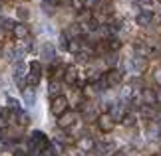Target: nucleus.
<instances>
[{"instance_id": "5", "label": "nucleus", "mask_w": 161, "mask_h": 156, "mask_svg": "<svg viewBox=\"0 0 161 156\" xmlns=\"http://www.w3.org/2000/svg\"><path fill=\"white\" fill-rule=\"evenodd\" d=\"M141 103L145 105V107H151V105L157 103V95L153 89H143L141 91Z\"/></svg>"}, {"instance_id": "6", "label": "nucleus", "mask_w": 161, "mask_h": 156, "mask_svg": "<svg viewBox=\"0 0 161 156\" xmlns=\"http://www.w3.org/2000/svg\"><path fill=\"white\" fill-rule=\"evenodd\" d=\"M74 121H76V115H74L72 111H66V113L60 117L58 124H60L62 128H68V127H72V124H74Z\"/></svg>"}, {"instance_id": "26", "label": "nucleus", "mask_w": 161, "mask_h": 156, "mask_svg": "<svg viewBox=\"0 0 161 156\" xmlns=\"http://www.w3.org/2000/svg\"><path fill=\"white\" fill-rule=\"evenodd\" d=\"M0 6H2V4H0Z\"/></svg>"}, {"instance_id": "19", "label": "nucleus", "mask_w": 161, "mask_h": 156, "mask_svg": "<svg viewBox=\"0 0 161 156\" xmlns=\"http://www.w3.org/2000/svg\"><path fill=\"white\" fill-rule=\"evenodd\" d=\"M18 16H20L22 20H26V18H28V10L26 8H18Z\"/></svg>"}, {"instance_id": "23", "label": "nucleus", "mask_w": 161, "mask_h": 156, "mask_svg": "<svg viewBox=\"0 0 161 156\" xmlns=\"http://www.w3.org/2000/svg\"><path fill=\"white\" fill-rule=\"evenodd\" d=\"M114 156H125V154H123V152H115Z\"/></svg>"}, {"instance_id": "22", "label": "nucleus", "mask_w": 161, "mask_h": 156, "mask_svg": "<svg viewBox=\"0 0 161 156\" xmlns=\"http://www.w3.org/2000/svg\"><path fill=\"white\" fill-rule=\"evenodd\" d=\"M155 81L161 85V71H155Z\"/></svg>"}, {"instance_id": "3", "label": "nucleus", "mask_w": 161, "mask_h": 156, "mask_svg": "<svg viewBox=\"0 0 161 156\" xmlns=\"http://www.w3.org/2000/svg\"><path fill=\"white\" fill-rule=\"evenodd\" d=\"M40 75H42V65L40 61H32L30 63V75H28V85H38L40 83Z\"/></svg>"}, {"instance_id": "20", "label": "nucleus", "mask_w": 161, "mask_h": 156, "mask_svg": "<svg viewBox=\"0 0 161 156\" xmlns=\"http://www.w3.org/2000/svg\"><path fill=\"white\" fill-rule=\"evenodd\" d=\"M8 105H10V109H18V101L12 97H8Z\"/></svg>"}, {"instance_id": "27", "label": "nucleus", "mask_w": 161, "mask_h": 156, "mask_svg": "<svg viewBox=\"0 0 161 156\" xmlns=\"http://www.w3.org/2000/svg\"><path fill=\"white\" fill-rule=\"evenodd\" d=\"M159 2H161V0H159Z\"/></svg>"}, {"instance_id": "7", "label": "nucleus", "mask_w": 161, "mask_h": 156, "mask_svg": "<svg viewBox=\"0 0 161 156\" xmlns=\"http://www.w3.org/2000/svg\"><path fill=\"white\" fill-rule=\"evenodd\" d=\"M14 36H16V40H26L30 36V28L26 24H16L14 26Z\"/></svg>"}, {"instance_id": "9", "label": "nucleus", "mask_w": 161, "mask_h": 156, "mask_svg": "<svg viewBox=\"0 0 161 156\" xmlns=\"http://www.w3.org/2000/svg\"><path fill=\"white\" fill-rule=\"evenodd\" d=\"M151 18H153V12L145 10V12H141V14L137 16V24H139V26H147V24L151 22Z\"/></svg>"}, {"instance_id": "2", "label": "nucleus", "mask_w": 161, "mask_h": 156, "mask_svg": "<svg viewBox=\"0 0 161 156\" xmlns=\"http://www.w3.org/2000/svg\"><path fill=\"white\" fill-rule=\"evenodd\" d=\"M50 111L56 115V117H62L68 111V99L64 97V95H56L54 99H52V107H50Z\"/></svg>"}, {"instance_id": "13", "label": "nucleus", "mask_w": 161, "mask_h": 156, "mask_svg": "<svg viewBox=\"0 0 161 156\" xmlns=\"http://www.w3.org/2000/svg\"><path fill=\"white\" fill-rule=\"evenodd\" d=\"M42 58L44 59H54V48L50 46V43H46L44 49H42Z\"/></svg>"}, {"instance_id": "16", "label": "nucleus", "mask_w": 161, "mask_h": 156, "mask_svg": "<svg viewBox=\"0 0 161 156\" xmlns=\"http://www.w3.org/2000/svg\"><path fill=\"white\" fill-rule=\"evenodd\" d=\"M72 6H74V10H84V6H86V0H72Z\"/></svg>"}, {"instance_id": "24", "label": "nucleus", "mask_w": 161, "mask_h": 156, "mask_svg": "<svg viewBox=\"0 0 161 156\" xmlns=\"http://www.w3.org/2000/svg\"><path fill=\"white\" fill-rule=\"evenodd\" d=\"M97 2H100V0H92V4H97Z\"/></svg>"}, {"instance_id": "17", "label": "nucleus", "mask_w": 161, "mask_h": 156, "mask_svg": "<svg viewBox=\"0 0 161 156\" xmlns=\"http://www.w3.org/2000/svg\"><path fill=\"white\" fill-rule=\"evenodd\" d=\"M119 46H121V43L117 42V40H109V43H108V48H109V49H117Z\"/></svg>"}, {"instance_id": "1", "label": "nucleus", "mask_w": 161, "mask_h": 156, "mask_svg": "<svg viewBox=\"0 0 161 156\" xmlns=\"http://www.w3.org/2000/svg\"><path fill=\"white\" fill-rule=\"evenodd\" d=\"M30 150H34V154L48 150V138L44 133H40V130L32 133V136H30Z\"/></svg>"}, {"instance_id": "21", "label": "nucleus", "mask_w": 161, "mask_h": 156, "mask_svg": "<svg viewBox=\"0 0 161 156\" xmlns=\"http://www.w3.org/2000/svg\"><path fill=\"white\" fill-rule=\"evenodd\" d=\"M58 89H60V85H58V83H52V85H50V95H56V93H58Z\"/></svg>"}, {"instance_id": "15", "label": "nucleus", "mask_w": 161, "mask_h": 156, "mask_svg": "<svg viewBox=\"0 0 161 156\" xmlns=\"http://www.w3.org/2000/svg\"><path fill=\"white\" fill-rule=\"evenodd\" d=\"M0 24H4V30H14V26H16V22H12V20H8V18H4V20H0Z\"/></svg>"}, {"instance_id": "4", "label": "nucleus", "mask_w": 161, "mask_h": 156, "mask_svg": "<svg viewBox=\"0 0 161 156\" xmlns=\"http://www.w3.org/2000/svg\"><path fill=\"white\" fill-rule=\"evenodd\" d=\"M97 127H100L102 133H109L111 128H114V118L109 117V113L106 115H100L97 117Z\"/></svg>"}, {"instance_id": "12", "label": "nucleus", "mask_w": 161, "mask_h": 156, "mask_svg": "<svg viewBox=\"0 0 161 156\" xmlns=\"http://www.w3.org/2000/svg\"><path fill=\"white\" fill-rule=\"evenodd\" d=\"M22 93H24V103H26V105H34V91L32 89H30V87H24V89H22Z\"/></svg>"}, {"instance_id": "10", "label": "nucleus", "mask_w": 161, "mask_h": 156, "mask_svg": "<svg viewBox=\"0 0 161 156\" xmlns=\"http://www.w3.org/2000/svg\"><path fill=\"white\" fill-rule=\"evenodd\" d=\"M131 63H133V67H135V71H137V73H141L147 67V61H145V58H141V55H139V58H133Z\"/></svg>"}, {"instance_id": "18", "label": "nucleus", "mask_w": 161, "mask_h": 156, "mask_svg": "<svg viewBox=\"0 0 161 156\" xmlns=\"http://www.w3.org/2000/svg\"><path fill=\"white\" fill-rule=\"evenodd\" d=\"M18 123H20L22 127H26V124H28V115L26 113H20V121H18Z\"/></svg>"}, {"instance_id": "8", "label": "nucleus", "mask_w": 161, "mask_h": 156, "mask_svg": "<svg viewBox=\"0 0 161 156\" xmlns=\"http://www.w3.org/2000/svg\"><path fill=\"white\" fill-rule=\"evenodd\" d=\"M64 81L68 85H74L78 81V71H76V67H66V73H64Z\"/></svg>"}, {"instance_id": "14", "label": "nucleus", "mask_w": 161, "mask_h": 156, "mask_svg": "<svg viewBox=\"0 0 161 156\" xmlns=\"http://www.w3.org/2000/svg\"><path fill=\"white\" fill-rule=\"evenodd\" d=\"M94 146H96V144H94V140L88 138V136L80 140V148H84V150H90V148H94Z\"/></svg>"}, {"instance_id": "11", "label": "nucleus", "mask_w": 161, "mask_h": 156, "mask_svg": "<svg viewBox=\"0 0 161 156\" xmlns=\"http://www.w3.org/2000/svg\"><path fill=\"white\" fill-rule=\"evenodd\" d=\"M84 46H82V40L80 38H74L70 43H68V49H70L72 53H80V49H82Z\"/></svg>"}, {"instance_id": "25", "label": "nucleus", "mask_w": 161, "mask_h": 156, "mask_svg": "<svg viewBox=\"0 0 161 156\" xmlns=\"http://www.w3.org/2000/svg\"><path fill=\"white\" fill-rule=\"evenodd\" d=\"M141 2H143V0H141Z\"/></svg>"}]
</instances>
